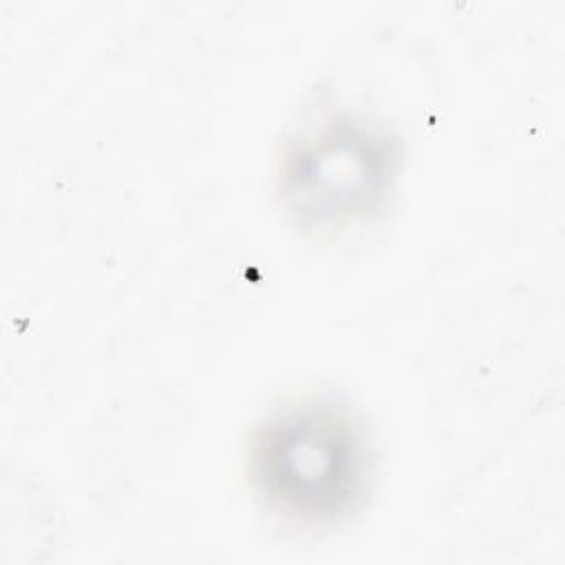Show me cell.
Here are the masks:
<instances>
[{
  "instance_id": "1",
  "label": "cell",
  "mask_w": 565,
  "mask_h": 565,
  "mask_svg": "<svg viewBox=\"0 0 565 565\" xmlns=\"http://www.w3.org/2000/svg\"><path fill=\"white\" fill-rule=\"evenodd\" d=\"M249 477L269 512L318 527L347 519L371 479V444L342 406L294 402L269 413L249 441Z\"/></svg>"
},
{
  "instance_id": "2",
  "label": "cell",
  "mask_w": 565,
  "mask_h": 565,
  "mask_svg": "<svg viewBox=\"0 0 565 565\" xmlns=\"http://www.w3.org/2000/svg\"><path fill=\"white\" fill-rule=\"evenodd\" d=\"M395 143L351 115L322 117L287 141L278 192L300 227L335 230L369 216L395 174Z\"/></svg>"
}]
</instances>
